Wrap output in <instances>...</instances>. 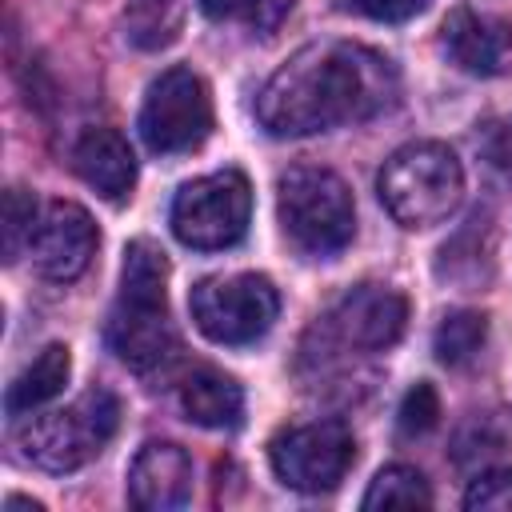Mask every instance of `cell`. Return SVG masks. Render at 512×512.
I'll return each instance as SVG.
<instances>
[{
  "instance_id": "obj_1",
  "label": "cell",
  "mask_w": 512,
  "mask_h": 512,
  "mask_svg": "<svg viewBox=\"0 0 512 512\" xmlns=\"http://www.w3.org/2000/svg\"><path fill=\"white\" fill-rule=\"evenodd\" d=\"M400 76L388 56L352 40H316L292 52L260 88L256 120L272 136H316L388 112Z\"/></svg>"
},
{
  "instance_id": "obj_2",
  "label": "cell",
  "mask_w": 512,
  "mask_h": 512,
  "mask_svg": "<svg viewBox=\"0 0 512 512\" xmlns=\"http://www.w3.org/2000/svg\"><path fill=\"white\" fill-rule=\"evenodd\" d=\"M104 340L132 372H152L172 356L176 332L168 320V256L160 244L132 240L124 248L120 296L108 312Z\"/></svg>"
},
{
  "instance_id": "obj_3",
  "label": "cell",
  "mask_w": 512,
  "mask_h": 512,
  "mask_svg": "<svg viewBox=\"0 0 512 512\" xmlns=\"http://www.w3.org/2000/svg\"><path fill=\"white\" fill-rule=\"evenodd\" d=\"M276 220L304 260H332L352 244L356 204L332 168L296 164L276 180Z\"/></svg>"
},
{
  "instance_id": "obj_4",
  "label": "cell",
  "mask_w": 512,
  "mask_h": 512,
  "mask_svg": "<svg viewBox=\"0 0 512 512\" xmlns=\"http://www.w3.org/2000/svg\"><path fill=\"white\" fill-rule=\"evenodd\" d=\"M376 192L400 228H432L456 212L464 196V168L448 144L412 140L384 160Z\"/></svg>"
},
{
  "instance_id": "obj_5",
  "label": "cell",
  "mask_w": 512,
  "mask_h": 512,
  "mask_svg": "<svg viewBox=\"0 0 512 512\" xmlns=\"http://www.w3.org/2000/svg\"><path fill=\"white\" fill-rule=\"evenodd\" d=\"M120 428V404L108 388H88L60 412L28 420L16 436L20 456L44 472H76L96 460Z\"/></svg>"
},
{
  "instance_id": "obj_6",
  "label": "cell",
  "mask_w": 512,
  "mask_h": 512,
  "mask_svg": "<svg viewBox=\"0 0 512 512\" xmlns=\"http://www.w3.org/2000/svg\"><path fill=\"white\" fill-rule=\"evenodd\" d=\"M252 220V188L236 168L188 180L172 200V232L180 244L216 252L244 240Z\"/></svg>"
},
{
  "instance_id": "obj_7",
  "label": "cell",
  "mask_w": 512,
  "mask_h": 512,
  "mask_svg": "<svg viewBox=\"0 0 512 512\" xmlns=\"http://www.w3.org/2000/svg\"><path fill=\"white\" fill-rule=\"evenodd\" d=\"M192 320L212 344H252L260 340L276 312L280 296L268 276L236 272V276H204L192 296Z\"/></svg>"
},
{
  "instance_id": "obj_8",
  "label": "cell",
  "mask_w": 512,
  "mask_h": 512,
  "mask_svg": "<svg viewBox=\"0 0 512 512\" xmlns=\"http://www.w3.org/2000/svg\"><path fill=\"white\" fill-rule=\"evenodd\" d=\"M212 132V96L208 84L192 68H164L140 108V136L152 152L160 156H180L192 152L208 140Z\"/></svg>"
},
{
  "instance_id": "obj_9",
  "label": "cell",
  "mask_w": 512,
  "mask_h": 512,
  "mask_svg": "<svg viewBox=\"0 0 512 512\" xmlns=\"http://www.w3.org/2000/svg\"><path fill=\"white\" fill-rule=\"evenodd\" d=\"M272 472L296 492H328L344 480L356 460V440L344 420H308L280 432L268 448Z\"/></svg>"
},
{
  "instance_id": "obj_10",
  "label": "cell",
  "mask_w": 512,
  "mask_h": 512,
  "mask_svg": "<svg viewBox=\"0 0 512 512\" xmlns=\"http://www.w3.org/2000/svg\"><path fill=\"white\" fill-rule=\"evenodd\" d=\"M408 324V300L388 284L348 288L324 316V332L344 352H384L400 340Z\"/></svg>"
},
{
  "instance_id": "obj_11",
  "label": "cell",
  "mask_w": 512,
  "mask_h": 512,
  "mask_svg": "<svg viewBox=\"0 0 512 512\" xmlns=\"http://www.w3.org/2000/svg\"><path fill=\"white\" fill-rule=\"evenodd\" d=\"M100 232L92 216L72 200H52L36 212L32 236H28V260L44 280H76L92 256H96Z\"/></svg>"
},
{
  "instance_id": "obj_12",
  "label": "cell",
  "mask_w": 512,
  "mask_h": 512,
  "mask_svg": "<svg viewBox=\"0 0 512 512\" xmlns=\"http://www.w3.org/2000/svg\"><path fill=\"white\" fill-rule=\"evenodd\" d=\"M440 52L468 76H496L512 52V24L460 4L440 24Z\"/></svg>"
},
{
  "instance_id": "obj_13",
  "label": "cell",
  "mask_w": 512,
  "mask_h": 512,
  "mask_svg": "<svg viewBox=\"0 0 512 512\" xmlns=\"http://www.w3.org/2000/svg\"><path fill=\"white\" fill-rule=\"evenodd\" d=\"M128 500L140 512H176L192 500V456L172 440H148L128 468Z\"/></svg>"
},
{
  "instance_id": "obj_14",
  "label": "cell",
  "mask_w": 512,
  "mask_h": 512,
  "mask_svg": "<svg viewBox=\"0 0 512 512\" xmlns=\"http://www.w3.org/2000/svg\"><path fill=\"white\" fill-rule=\"evenodd\" d=\"M72 168L88 188H96L112 204L132 196L136 156L116 128H84L80 140L72 144Z\"/></svg>"
},
{
  "instance_id": "obj_15",
  "label": "cell",
  "mask_w": 512,
  "mask_h": 512,
  "mask_svg": "<svg viewBox=\"0 0 512 512\" xmlns=\"http://www.w3.org/2000/svg\"><path fill=\"white\" fill-rule=\"evenodd\" d=\"M176 400H180V412H184L192 424L216 428V432L236 428L240 416H244V392H240V384H236L232 376L216 372V368H196V372H188V376L180 380Z\"/></svg>"
},
{
  "instance_id": "obj_16",
  "label": "cell",
  "mask_w": 512,
  "mask_h": 512,
  "mask_svg": "<svg viewBox=\"0 0 512 512\" xmlns=\"http://www.w3.org/2000/svg\"><path fill=\"white\" fill-rule=\"evenodd\" d=\"M68 372H72V356L64 344H48L4 392V412L8 416H28L36 412L40 404H48L52 396H60V388L68 384Z\"/></svg>"
},
{
  "instance_id": "obj_17",
  "label": "cell",
  "mask_w": 512,
  "mask_h": 512,
  "mask_svg": "<svg viewBox=\"0 0 512 512\" xmlns=\"http://www.w3.org/2000/svg\"><path fill=\"white\" fill-rule=\"evenodd\" d=\"M484 340H488V316H484V312H472V308H456V312H448V316L436 324V332H432V352H436L440 364L464 368V364H472V360L480 356Z\"/></svg>"
},
{
  "instance_id": "obj_18",
  "label": "cell",
  "mask_w": 512,
  "mask_h": 512,
  "mask_svg": "<svg viewBox=\"0 0 512 512\" xmlns=\"http://www.w3.org/2000/svg\"><path fill=\"white\" fill-rule=\"evenodd\" d=\"M176 28H180L176 0H128V8H124V40L144 52L172 44Z\"/></svg>"
},
{
  "instance_id": "obj_19",
  "label": "cell",
  "mask_w": 512,
  "mask_h": 512,
  "mask_svg": "<svg viewBox=\"0 0 512 512\" xmlns=\"http://www.w3.org/2000/svg\"><path fill=\"white\" fill-rule=\"evenodd\" d=\"M360 504L368 512L372 508H428L432 504V488H428V480L416 468L388 464V468H380L372 476V484H368V492H364Z\"/></svg>"
},
{
  "instance_id": "obj_20",
  "label": "cell",
  "mask_w": 512,
  "mask_h": 512,
  "mask_svg": "<svg viewBox=\"0 0 512 512\" xmlns=\"http://www.w3.org/2000/svg\"><path fill=\"white\" fill-rule=\"evenodd\" d=\"M436 420H440V400H436V388H432L428 380L412 384V388L404 392V400H400V412H396V432H400L404 440H416V436L432 432V428H436Z\"/></svg>"
},
{
  "instance_id": "obj_21",
  "label": "cell",
  "mask_w": 512,
  "mask_h": 512,
  "mask_svg": "<svg viewBox=\"0 0 512 512\" xmlns=\"http://www.w3.org/2000/svg\"><path fill=\"white\" fill-rule=\"evenodd\" d=\"M36 200L24 188H8L4 192V260H16L20 252H28V236L36 224Z\"/></svg>"
},
{
  "instance_id": "obj_22",
  "label": "cell",
  "mask_w": 512,
  "mask_h": 512,
  "mask_svg": "<svg viewBox=\"0 0 512 512\" xmlns=\"http://www.w3.org/2000/svg\"><path fill=\"white\" fill-rule=\"evenodd\" d=\"M464 508H480V512H508L512 508V468H496L484 472L468 484L464 492Z\"/></svg>"
},
{
  "instance_id": "obj_23",
  "label": "cell",
  "mask_w": 512,
  "mask_h": 512,
  "mask_svg": "<svg viewBox=\"0 0 512 512\" xmlns=\"http://www.w3.org/2000/svg\"><path fill=\"white\" fill-rule=\"evenodd\" d=\"M292 0H200L212 20H248V24H276V16Z\"/></svg>"
},
{
  "instance_id": "obj_24",
  "label": "cell",
  "mask_w": 512,
  "mask_h": 512,
  "mask_svg": "<svg viewBox=\"0 0 512 512\" xmlns=\"http://www.w3.org/2000/svg\"><path fill=\"white\" fill-rule=\"evenodd\" d=\"M432 0H344V8L368 16V20H380V24H404L412 16H420Z\"/></svg>"
},
{
  "instance_id": "obj_25",
  "label": "cell",
  "mask_w": 512,
  "mask_h": 512,
  "mask_svg": "<svg viewBox=\"0 0 512 512\" xmlns=\"http://www.w3.org/2000/svg\"><path fill=\"white\" fill-rule=\"evenodd\" d=\"M488 156H492V164L504 172V180L512 184V116L492 128V136H488Z\"/></svg>"
},
{
  "instance_id": "obj_26",
  "label": "cell",
  "mask_w": 512,
  "mask_h": 512,
  "mask_svg": "<svg viewBox=\"0 0 512 512\" xmlns=\"http://www.w3.org/2000/svg\"><path fill=\"white\" fill-rule=\"evenodd\" d=\"M4 512H40L36 500H24V496H8L4 500Z\"/></svg>"
}]
</instances>
